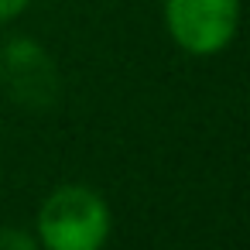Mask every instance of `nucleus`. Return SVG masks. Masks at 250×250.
I'll use <instances>...</instances> for the list:
<instances>
[{"label": "nucleus", "instance_id": "1", "mask_svg": "<svg viewBox=\"0 0 250 250\" xmlns=\"http://www.w3.org/2000/svg\"><path fill=\"white\" fill-rule=\"evenodd\" d=\"M45 250H103L110 240V206L96 188L62 185L38 212Z\"/></svg>", "mask_w": 250, "mask_h": 250}, {"label": "nucleus", "instance_id": "2", "mask_svg": "<svg viewBox=\"0 0 250 250\" xmlns=\"http://www.w3.org/2000/svg\"><path fill=\"white\" fill-rule=\"evenodd\" d=\"M165 24L188 55H216L236 35L240 0H165Z\"/></svg>", "mask_w": 250, "mask_h": 250}, {"label": "nucleus", "instance_id": "3", "mask_svg": "<svg viewBox=\"0 0 250 250\" xmlns=\"http://www.w3.org/2000/svg\"><path fill=\"white\" fill-rule=\"evenodd\" d=\"M0 65L7 69V86L11 93L18 96H28L31 103L38 100V89H55V72L45 59L42 48H35L31 42H14L4 48V55H0Z\"/></svg>", "mask_w": 250, "mask_h": 250}, {"label": "nucleus", "instance_id": "4", "mask_svg": "<svg viewBox=\"0 0 250 250\" xmlns=\"http://www.w3.org/2000/svg\"><path fill=\"white\" fill-rule=\"evenodd\" d=\"M0 250H38V243L18 226H0Z\"/></svg>", "mask_w": 250, "mask_h": 250}, {"label": "nucleus", "instance_id": "5", "mask_svg": "<svg viewBox=\"0 0 250 250\" xmlns=\"http://www.w3.org/2000/svg\"><path fill=\"white\" fill-rule=\"evenodd\" d=\"M28 4H31V0H0V24H4V21H14Z\"/></svg>", "mask_w": 250, "mask_h": 250}]
</instances>
